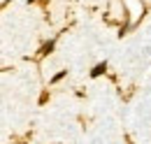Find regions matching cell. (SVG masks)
Listing matches in <instances>:
<instances>
[{
  "instance_id": "1",
  "label": "cell",
  "mask_w": 151,
  "mask_h": 144,
  "mask_svg": "<svg viewBox=\"0 0 151 144\" xmlns=\"http://www.w3.org/2000/svg\"><path fill=\"white\" fill-rule=\"evenodd\" d=\"M105 72H107V60L98 63V65H95L93 70H91V77H93V79H98V77H100V74H105Z\"/></svg>"
},
{
  "instance_id": "3",
  "label": "cell",
  "mask_w": 151,
  "mask_h": 144,
  "mask_svg": "<svg viewBox=\"0 0 151 144\" xmlns=\"http://www.w3.org/2000/svg\"><path fill=\"white\" fill-rule=\"evenodd\" d=\"M65 74H68V70H60L58 74H54V77H51V84H58L60 79H65Z\"/></svg>"
},
{
  "instance_id": "4",
  "label": "cell",
  "mask_w": 151,
  "mask_h": 144,
  "mask_svg": "<svg viewBox=\"0 0 151 144\" xmlns=\"http://www.w3.org/2000/svg\"><path fill=\"white\" fill-rule=\"evenodd\" d=\"M47 100H49V91H44V93H42V95H40V105H44V102H47Z\"/></svg>"
},
{
  "instance_id": "2",
  "label": "cell",
  "mask_w": 151,
  "mask_h": 144,
  "mask_svg": "<svg viewBox=\"0 0 151 144\" xmlns=\"http://www.w3.org/2000/svg\"><path fill=\"white\" fill-rule=\"evenodd\" d=\"M54 47H56V40H49V42H47V44L40 49V56H49L51 51H54Z\"/></svg>"
}]
</instances>
